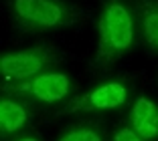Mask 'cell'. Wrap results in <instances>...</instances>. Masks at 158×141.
<instances>
[{
    "label": "cell",
    "mask_w": 158,
    "mask_h": 141,
    "mask_svg": "<svg viewBox=\"0 0 158 141\" xmlns=\"http://www.w3.org/2000/svg\"><path fill=\"white\" fill-rule=\"evenodd\" d=\"M134 18L124 0H107L98 18V49L93 67L106 69L114 65L134 45Z\"/></svg>",
    "instance_id": "obj_1"
},
{
    "label": "cell",
    "mask_w": 158,
    "mask_h": 141,
    "mask_svg": "<svg viewBox=\"0 0 158 141\" xmlns=\"http://www.w3.org/2000/svg\"><path fill=\"white\" fill-rule=\"evenodd\" d=\"M12 16L23 30H55L73 26L83 12L61 0H12Z\"/></svg>",
    "instance_id": "obj_2"
},
{
    "label": "cell",
    "mask_w": 158,
    "mask_h": 141,
    "mask_svg": "<svg viewBox=\"0 0 158 141\" xmlns=\"http://www.w3.org/2000/svg\"><path fill=\"white\" fill-rule=\"evenodd\" d=\"M59 61L61 55L57 49L49 45H39L4 55L0 61V71H2L4 83H20L45 73L47 69L59 65Z\"/></svg>",
    "instance_id": "obj_3"
},
{
    "label": "cell",
    "mask_w": 158,
    "mask_h": 141,
    "mask_svg": "<svg viewBox=\"0 0 158 141\" xmlns=\"http://www.w3.org/2000/svg\"><path fill=\"white\" fill-rule=\"evenodd\" d=\"M2 91L8 95L31 97L41 103H57L69 95L71 79L63 73H41L20 83H2Z\"/></svg>",
    "instance_id": "obj_4"
},
{
    "label": "cell",
    "mask_w": 158,
    "mask_h": 141,
    "mask_svg": "<svg viewBox=\"0 0 158 141\" xmlns=\"http://www.w3.org/2000/svg\"><path fill=\"white\" fill-rule=\"evenodd\" d=\"M128 101V87L122 81H110L95 87L87 93L69 99L57 115H73V113H89V111H107L118 109Z\"/></svg>",
    "instance_id": "obj_5"
},
{
    "label": "cell",
    "mask_w": 158,
    "mask_h": 141,
    "mask_svg": "<svg viewBox=\"0 0 158 141\" xmlns=\"http://www.w3.org/2000/svg\"><path fill=\"white\" fill-rule=\"evenodd\" d=\"M130 127L138 131L146 141L158 139V105L148 97H138L130 111Z\"/></svg>",
    "instance_id": "obj_6"
},
{
    "label": "cell",
    "mask_w": 158,
    "mask_h": 141,
    "mask_svg": "<svg viewBox=\"0 0 158 141\" xmlns=\"http://www.w3.org/2000/svg\"><path fill=\"white\" fill-rule=\"evenodd\" d=\"M142 38L146 46L158 53V0H136Z\"/></svg>",
    "instance_id": "obj_7"
},
{
    "label": "cell",
    "mask_w": 158,
    "mask_h": 141,
    "mask_svg": "<svg viewBox=\"0 0 158 141\" xmlns=\"http://www.w3.org/2000/svg\"><path fill=\"white\" fill-rule=\"evenodd\" d=\"M28 121V111L23 103L14 99L0 101V131L2 137H8L12 133L20 131Z\"/></svg>",
    "instance_id": "obj_8"
},
{
    "label": "cell",
    "mask_w": 158,
    "mask_h": 141,
    "mask_svg": "<svg viewBox=\"0 0 158 141\" xmlns=\"http://www.w3.org/2000/svg\"><path fill=\"white\" fill-rule=\"evenodd\" d=\"M59 141H103V137H102V133H99L95 127L79 125V127L69 129Z\"/></svg>",
    "instance_id": "obj_9"
},
{
    "label": "cell",
    "mask_w": 158,
    "mask_h": 141,
    "mask_svg": "<svg viewBox=\"0 0 158 141\" xmlns=\"http://www.w3.org/2000/svg\"><path fill=\"white\" fill-rule=\"evenodd\" d=\"M114 141H146L138 131H134V127H120L114 133Z\"/></svg>",
    "instance_id": "obj_10"
},
{
    "label": "cell",
    "mask_w": 158,
    "mask_h": 141,
    "mask_svg": "<svg viewBox=\"0 0 158 141\" xmlns=\"http://www.w3.org/2000/svg\"><path fill=\"white\" fill-rule=\"evenodd\" d=\"M16 141H39L37 137H20V139H16Z\"/></svg>",
    "instance_id": "obj_11"
}]
</instances>
